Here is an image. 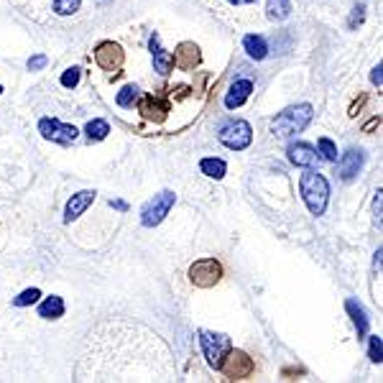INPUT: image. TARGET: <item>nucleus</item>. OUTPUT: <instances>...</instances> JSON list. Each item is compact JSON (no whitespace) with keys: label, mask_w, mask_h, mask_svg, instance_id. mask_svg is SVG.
Wrapping results in <instances>:
<instances>
[{"label":"nucleus","mask_w":383,"mask_h":383,"mask_svg":"<svg viewBox=\"0 0 383 383\" xmlns=\"http://www.w3.org/2000/svg\"><path fill=\"white\" fill-rule=\"evenodd\" d=\"M314 118V108L309 102H301V105H294V108H287L284 113L276 115L274 121V133L279 138H292V135L301 133Z\"/></svg>","instance_id":"f257e3e1"},{"label":"nucleus","mask_w":383,"mask_h":383,"mask_svg":"<svg viewBox=\"0 0 383 383\" xmlns=\"http://www.w3.org/2000/svg\"><path fill=\"white\" fill-rule=\"evenodd\" d=\"M299 189H301V197H304L306 207L312 215H322L327 210V199H330V184H327V179L317 172H306L301 174V182H299Z\"/></svg>","instance_id":"f03ea898"},{"label":"nucleus","mask_w":383,"mask_h":383,"mask_svg":"<svg viewBox=\"0 0 383 383\" xmlns=\"http://www.w3.org/2000/svg\"><path fill=\"white\" fill-rule=\"evenodd\" d=\"M174 199L177 197H174V192L169 189L153 194V199H148V202L140 207V223H143V228H156L174 207Z\"/></svg>","instance_id":"7ed1b4c3"},{"label":"nucleus","mask_w":383,"mask_h":383,"mask_svg":"<svg viewBox=\"0 0 383 383\" xmlns=\"http://www.w3.org/2000/svg\"><path fill=\"white\" fill-rule=\"evenodd\" d=\"M217 138H220L223 146L233 148V151H243V148H248L250 140H253V128L245 121H230L220 128Z\"/></svg>","instance_id":"20e7f679"},{"label":"nucleus","mask_w":383,"mask_h":383,"mask_svg":"<svg viewBox=\"0 0 383 383\" xmlns=\"http://www.w3.org/2000/svg\"><path fill=\"white\" fill-rule=\"evenodd\" d=\"M199 343H202V350H204V357H207V363H210L215 370H220L223 357L228 355V350H230V338L228 335H217V332L202 330L199 332Z\"/></svg>","instance_id":"39448f33"},{"label":"nucleus","mask_w":383,"mask_h":383,"mask_svg":"<svg viewBox=\"0 0 383 383\" xmlns=\"http://www.w3.org/2000/svg\"><path fill=\"white\" fill-rule=\"evenodd\" d=\"M189 279L194 287L199 289H210L215 287L217 281L223 279V266L215 258H202V261H194L189 268Z\"/></svg>","instance_id":"423d86ee"},{"label":"nucleus","mask_w":383,"mask_h":383,"mask_svg":"<svg viewBox=\"0 0 383 383\" xmlns=\"http://www.w3.org/2000/svg\"><path fill=\"white\" fill-rule=\"evenodd\" d=\"M220 370H223L228 378H233V381H243V378H248L250 373H253L255 365L243 350H228V355L223 357Z\"/></svg>","instance_id":"0eeeda50"},{"label":"nucleus","mask_w":383,"mask_h":383,"mask_svg":"<svg viewBox=\"0 0 383 383\" xmlns=\"http://www.w3.org/2000/svg\"><path fill=\"white\" fill-rule=\"evenodd\" d=\"M38 131L44 135L46 140H57V143H74L77 138V128L74 126H67V123H59L54 118H44V121L38 123Z\"/></svg>","instance_id":"6e6552de"},{"label":"nucleus","mask_w":383,"mask_h":383,"mask_svg":"<svg viewBox=\"0 0 383 383\" xmlns=\"http://www.w3.org/2000/svg\"><path fill=\"white\" fill-rule=\"evenodd\" d=\"M123 59H126V54H123L121 46L113 44V41H102L95 49V62L100 64L105 72H118L123 67Z\"/></svg>","instance_id":"1a4fd4ad"},{"label":"nucleus","mask_w":383,"mask_h":383,"mask_svg":"<svg viewBox=\"0 0 383 383\" xmlns=\"http://www.w3.org/2000/svg\"><path fill=\"white\" fill-rule=\"evenodd\" d=\"M138 110H140V113H143V118H148V121L161 123V121H164V118H166V113H169V102L161 100V97L146 95V97H140Z\"/></svg>","instance_id":"9d476101"},{"label":"nucleus","mask_w":383,"mask_h":383,"mask_svg":"<svg viewBox=\"0 0 383 383\" xmlns=\"http://www.w3.org/2000/svg\"><path fill=\"white\" fill-rule=\"evenodd\" d=\"M289 161L296 166H304V169H312L319 161V153L309 143H292L289 146Z\"/></svg>","instance_id":"9b49d317"},{"label":"nucleus","mask_w":383,"mask_h":383,"mask_svg":"<svg viewBox=\"0 0 383 383\" xmlns=\"http://www.w3.org/2000/svg\"><path fill=\"white\" fill-rule=\"evenodd\" d=\"M172 57L179 70H194L199 64V59H202V54H199V49L192 41H184V44L177 46V51H174Z\"/></svg>","instance_id":"f8f14e48"},{"label":"nucleus","mask_w":383,"mask_h":383,"mask_svg":"<svg viewBox=\"0 0 383 383\" xmlns=\"http://www.w3.org/2000/svg\"><path fill=\"white\" fill-rule=\"evenodd\" d=\"M250 92H253V82H250V79H238V82H233L228 89V95H225V108L228 110L240 108L243 102L250 97Z\"/></svg>","instance_id":"ddd939ff"},{"label":"nucleus","mask_w":383,"mask_h":383,"mask_svg":"<svg viewBox=\"0 0 383 383\" xmlns=\"http://www.w3.org/2000/svg\"><path fill=\"white\" fill-rule=\"evenodd\" d=\"M92 202H95V192L84 189V192H79V194H72V199L67 202V210H64V223L77 220V217L82 215Z\"/></svg>","instance_id":"4468645a"},{"label":"nucleus","mask_w":383,"mask_h":383,"mask_svg":"<svg viewBox=\"0 0 383 383\" xmlns=\"http://www.w3.org/2000/svg\"><path fill=\"white\" fill-rule=\"evenodd\" d=\"M360 166H363V151H348L343 153V159H340V177L345 182H353L360 172Z\"/></svg>","instance_id":"2eb2a0df"},{"label":"nucleus","mask_w":383,"mask_h":383,"mask_svg":"<svg viewBox=\"0 0 383 383\" xmlns=\"http://www.w3.org/2000/svg\"><path fill=\"white\" fill-rule=\"evenodd\" d=\"M151 54H153V67H156V72L159 74H169L174 67V57L169 54V51H164L159 46V36L153 33L151 36Z\"/></svg>","instance_id":"dca6fc26"},{"label":"nucleus","mask_w":383,"mask_h":383,"mask_svg":"<svg viewBox=\"0 0 383 383\" xmlns=\"http://www.w3.org/2000/svg\"><path fill=\"white\" fill-rule=\"evenodd\" d=\"M345 309L350 312L353 322H355L357 338H365V335H368V327H370V319H368V314H365V309H363L360 304H357L355 299H348V301H345Z\"/></svg>","instance_id":"f3484780"},{"label":"nucleus","mask_w":383,"mask_h":383,"mask_svg":"<svg viewBox=\"0 0 383 383\" xmlns=\"http://www.w3.org/2000/svg\"><path fill=\"white\" fill-rule=\"evenodd\" d=\"M243 46H245V51H248V57L255 59V62L266 59V54H268L266 38H263V36H255V33H248V36L243 38Z\"/></svg>","instance_id":"a211bd4d"},{"label":"nucleus","mask_w":383,"mask_h":383,"mask_svg":"<svg viewBox=\"0 0 383 383\" xmlns=\"http://www.w3.org/2000/svg\"><path fill=\"white\" fill-rule=\"evenodd\" d=\"M62 314H64V299H62V296H46V299L38 304V317L59 319Z\"/></svg>","instance_id":"6ab92c4d"},{"label":"nucleus","mask_w":383,"mask_h":383,"mask_svg":"<svg viewBox=\"0 0 383 383\" xmlns=\"http://www.w3.org/2000/svg\"><path fill=\"white\" fill-rule=\"evenodd\" d=\"M199 169H202L204 177H210V179H223V177H225V172H228V164H225L223 159H202Z\"/></svg>","instance_id":"aec40b11"},{"label":"nucleus","mask_w":383,"mask_h":383,"mask_svg":"<svg viewBox=\"0 0 383 383\" xmlns=\"http://www.w3.org/2000/svg\"><path fill=\"white\" fill-rule=\"evenodd\" d=\"M292 13V3L289 0H268V18L271 21H284Z\"/></svg>","instance_id":"412c9836"},{"label":"nucleus","mask_w":383,"mask_h":383,"mask_svg":"<svg viewBox=\"0 0 383 383\" xmlns=\"http://www.w3.org/2000/svg\"><path fill=\"white\" fill-rule=\"evenodd\" d=\"M84 133H87L89 140H102L110 133V126L105 121H89L87 128H84Z\"/></svg>","instance_id":"4be33fe9"},{"label":"nucleus","mask_w":383,"mask_h":383,"mask_svg":"<svg viewBox=\"0 0 383 383\" xmlns=\"http://www.w3.org/2000/svg\"><path fill=\"white\" fill-rule=\"evenodd\" d=\"M135 100H138V87H135V84H126V87L115 95V102H118L121 108H131Z\"/></svg>","instance_id":"5701e85b"},{"label":"nucleus","mask_w":383,"mask_h":383,"mask_svg":"<svg viewBox=\"0 0 383 383\" xmlns=\"http://www.w3.org/2000/svg\"><path fill=\"white\" fill-rule=\"evenodd\" d=\"M79 3H82V0H54V11H57L59 16H72V13L79 11Z\"/></svg>","instance_id":"b1692460"},{"label":"nucleus","mask_w":383,"mask_h":383,"mask_svg":"<svg viewBox=\"0 0 383 383\" xmlns=\"http://www.w3.org/2000/svg\"><path fill=\"white\" fill-rule=\"evenodd\" d=\"M38 296H41V292L38 289H26V292H21L16 299H13V304L16 306H28L33 304V301H38Z\"/></svg>","instance_id":"393cba45"},{"label":"nucleus","mask_w":383,"mask_h":383,"mask_svg":"<svg viewBox=\"0 0 383 383\" xmlns=\"http://www.w3.org/2000/svg\"><path fill=\"white\" fill-rule=\"evenodd\" d=\"M368 355L373 363H381V357H383V343L378 335H370V343H368Z\"/></svg>","instance_id":"a878e982"},{"label":"nucleus","mask_w":383,"mask_h":383,"mask_svg":"<svg viewBox=\"0 0 383 383\" xmlns=\"http://www.w3.org/2000/svg\"><path fill=\"white\" fill-rule=\"evenodd\" d=\"M319 153L325 156V161H338V146L330 138H319Z\"/></svg>","instance_id":"bb28decb"},{"label":"nucleus","mask_w":383,"mask_h":383,"mask_svg":"<svg viewBox=\"0 0 383 383\" xmlns=\"http://www.w3.org/2000/svg\"><path fill=\"white\" fill-rule=\"evenodd\" d=\"M77 82H79V70H77V67H70V70L62 74V84L64 87H77Z\"/></svg>","instance_id":"cd10ccee"},{"label":"nucleus","mask_w":383,"mask_h":383,"mask_svg":"<svg viewBox=\"0 0 383 383\" xmlns=\"http://www.w3.org/2000/svg\"><path fill=\"white\" fill-rule=\"evenodd\" d=\"M46 62H49V59H46L44 54H36V57H31V59H28V70H31V72L44 70V67H46Z\"/></svg>","instance_id":"c85d7f7f"},{"label":"nucleus","mask_w":383,"mask_h":383,"mask_svg":"<svg viewBox=\"0 0 383 383\" xmlns=\"http://www.w3.org/2000/svg\"><path fill=\"white\" fill-rule=\"evenodd\" d=\"M365 6L360 3V6H355V11H353V16H350V28H355L357 23H363V16H365Z\"/></svg>","instance_id":"c756f323"},{"label":"nucleus","mask_w":383,"mask_h":383,"mask_svg":"<svg viewBox=\"0 0 383 383\" xmlns=\"http://www.w3.org/2000/svg\"><path fill=\"white\" fill-rule=\"evenodd\" d=\"M381 72H383V67H381V64H378L376 70H373V74H370V82L378 84V87H381V82H383V74H381Z\"/></svg>","instance_id":"7c9ffc66"},{"label":"nucleus","mask_w":383,"mask_h":383,"mask_svg":"<svg viewBox=\"0 0 383 383\" xmlns=\"http://www.w3.org/2000/svg\"><path fill=\"white\" fill-rule=\"evenodd\" d=\"M376 126H381V118H373V121H370L368 126L363 128V131H365V133H368V131H373V128H376Z\"/></svg>","instance_id":"2f4dec72"},{"label":"nucleus","mask_w":383,"mask_h":383,"mask_svg":"<svg viewBox=\"0 0 383 383\" xmlns=\"http://www.w3.org/2000/svg\"><path fill=\"white\" fill-rule=\"evenodd\" d=\"M230 3H235V6H250V3H255V0H230Z\"/></svg>","instance_id":"473e14b6"},{"label":"nucleus","mask_w":383,"mask_h":383,"mask_svg":"<svg viewBox=\"0 0 383 383\" xmlns=\"http://www.w3.org/2000/svg\"><path fill=\"white\" fill-rule=\"evenodd\" d=\"M113 207H118V210H126V202H121V199H115V202H110Z\"/></svg>","instance_id":"72a5a7b5"},{"label":"nucleus","mask_w":383,"mask_h":383,"mask_svg":"<svg viewBox=\"0 0 383 383\" xmlns=\"http://www.w3.org/2000/svg\"><path fill=\"white\" fill-rule=\"evenodd\" d=\"M0 92H3V84H0Z\"/></svg>","instance_id":"f704fd0d"}]
</instances>
